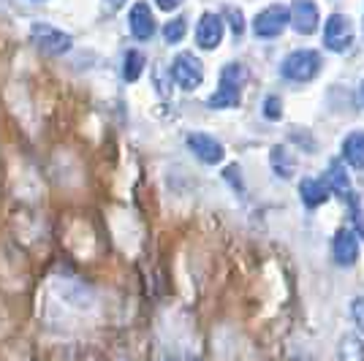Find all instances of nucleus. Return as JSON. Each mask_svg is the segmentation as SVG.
I'll list each match as a JSON object with an SVG mask.
<instances>
[{"label":"nucleus","instance_id":"9","mask_svg":"<svg viewBox=\"0 0 364 361\" xmlns=\"http://www.w3.org/2000/svg\"><path fill=\"white\" fill-rule=\"evenodd\" d=\"M188 147L191 152L196 155L198 161H204V163H220L223 161V144L213 139L210 134H191L188 136Z\"/></svg>","mask_w":364,"mask_h":361},{"label":"nucleus","instance_id":"23","mask_svg":"<svg viewBox=\"0 0 364 361\" xmlns=\"http://www.w3.org/2000/svg\"><path fill=\"white\" fill-rule=\"evenodd\" d=\"M109 6H112V9H122V6H125V3H128V0H107Z\"/></svg>","mask_w":364,"mask_h":361},{"label":"nucleus","instance_id":"24","mask_svg":"<svg viewBox=\"0 0 364 361\" xmlns=\"http://www.w3.org/2000/svg\"><path fill=\"white\" fill-rule=\"evenodd\" d=\"M362 92H364V85H362Z\"/></svg>","mask_w":364,"mask_h":361},{"label":"nucleus","instance_id":"18","mask_svg":"<svg viewBox=\"0 0 364 361\" xmlns=\"http://www.w3.org/2000/svg\"><path fill=\"white\" fill-rule=\"evenodd\" d=\"M185 33H188V22L177 16V19H171L164 25V38H166L168 44H180L182 38H185Z\"/></svg>","mask_w":364,"mask_h":361},{"label":"nucleus","instance_id":"7","mask_svg":"<svg viewBox=\"0 0 364 361\" xmlns=\"http://www.w3.org/2000/svg\"><path fill=\"white\" fill-rule=\"evenodd\" d=\"M289 22L302 36H313L318 31V6L313 0H294L289 9Z\"/></svg>","mask_w":364,"mask_h":361},{"label":"nucleus","instance_id":"20","mask_svg":"<svg viewBox=\"0 0 364 361\" xmlns=\"http://www.w3.org/2000/svg\"><path fill=\"white\" fill-rule=\"evenodd\" d=\"M350 316H353V320H356L359 331L364 334V296L353 299V304H350Z\"/></svg>","mask_w":364,"mask_h":361},{"label":"nucleus","instance_id":"4","mask_svg":"<svg viewBox=\"0 0 364 361\" xmlns=\"http://www.w3.org/2000/svg\"><path fill=\"white\" fill-rule=\"evenodd\" d=\"M171 76H174V82L180 85L182 90H196L198 85L204 82V68H201V63H198L196 55L182 52V55L174 58Z\"/></svg>","mask_w":364,"mask_h":361},{"label":"nucleus","instance_id":"3","mask_svg":"<svg viewBox=\"0 0 364 361\" xmlns=\"http://www.w3.org/2000/svg\"><path fill=\"white\" fill-rule=\"evenodd\" d=\"M31 36H33V41H36V46H38L44 55H55V58L71 52V46H74V38H71L68 33L58 31V28H52V25H46V22H36L31 28Z\"/></svg>","mask_w":364,"mask_h":361},{"label":"nucleus","instance_id":"16","mask_svg":"<svg viewBox=\"0 0 364 361\" xmlns=\"http://www.w3.org/2000/svg\"><path fill=\"white\" fill-rule=\"evenodd\" d=\"M144 71V55L139 49H128L125 52V65H122V76L125 82H136L139 76Z\"/></svg>","mask_w":364,"mask_h":361},{"label":"nucleus","instance_id":"10","mask_svg":"<svg viewBox=\"0 0 364 361\" xmlns=\"http://www.w3.org/2000/svg\"><path fill=\"white\" fill-rule=\"evenodd\" d=\"M220 38H223V22H220V16L210 14V11L201 14V19H198L196 25V44L210 52V49H218Z\"/></svg>","mask_w":364,"mask_h":361},{"label":"nucleus","instance_id":"13","mask_svg":"<svg viewBox=\"0 0 364 361\" xmlns=\"http://www.w3.org/2000/svg\"><path fill=\"white\" fill-rule=\"evenodd\" d=\"M299 193H302L304 207H310V210L321 207V204H323L326 198L332 196V190H329L326 180H313V177L302 180V185H299Z\"/></svg>","mask_w":364,"mask_h":361},{"label":"nucleus","instance_id":"11","mask_svg":"<svg viewBox=\"0 0 364 361\" xmlns=\"http://www.w3.org/2000/svg\"><path fill=\"white\" fill-rule=\"evenodd\" d=\"M128 28L134 33V38L139 41H147L152 38V33H155V19H152V11L150 6L144 3V0H139L131 6V14H128Z\"/></svg>","mask_w":364,"mask_h":361},{"label":"nucleus","instance_id":"12","mask_svg":"<svg viewBox=\"0 0 364 361\" xmlns=\"http://www.w3.org/2000/svg\"><path fill=\"white\" fill-rule=\"evenodd\" d=\"M326 185H329V190H334L337 196L343 198V201H348L353 210L359 212V201L353 198V190H350V182H348V174L343 171V166L337 163H329V171H326Z\"/></svg>","mask_w":364,"mask_h":361},{"label":"nucleus","instance_id":"5","mask_svg":"<svg viewBox=\"0 0 364 361\" xmlns=\"http://www.w3.org/2000/svg\"><path fill=\"white\" fill-rule=\"evenodd\" d=\"M289 25V9L286 6H269L253 19V31L258 38H277Z\"/></svg>","mask_w":364,"mask_h":361},{"label":"nucleus","instance_id":"22","mask_svg":"<svg viewBox=\"0 0 364 361\" xmlns=\"http://www.w3.org/2000/svg\"><path fill=\"white\" fill-rule=\"evenodd\" d=\"M155 6H158L161 11H174L177 6H182V0H155Z\"/></svg>","mask_w":364,"mask_h":361},{"label":"nucleus","instance_id":"15","mask_svg":"<svg viewBox=\"0 0 364 361\" xmlns=\"http://www.w3.org/2000/svg\"><path fill=\"white\" fill-rule=\"evenodd\" d=\"M340 361H364V343L356 334H346L340 340Z\"/></svg>","mask_w":364,"mask_h":361},{"label":"nucleus","instance_id":"17","mask_svg":"<svg viewBox=\"0 0 364 361\" xmlns=\"http://www.w3.org/2000/svg\"><path fill=\"white\" fill-rule=\"evenodd\" d=\"M272 166L280 177H291V174H294V168H296V161L286 152V147H274L272 150Z\"/></svg>","mask_w":364,"mask_h":361},{"label":"nucleus","instance_id":"19","mask_svg":"<svg viewBox=\"0 0 364 361\" xmlns=\"http://www.w3.org/2000/svg\"><path fill=\"white\" fill-rule=\"evenodd\" d=\"M264 114H267L269 120H280V117H283V104H280L277 95H269V98L264 101Z\"/></svg>","mask_w":364,"mask_h":361},{"label":"nucleus","instance_id":"1","mask_svg":"<svg viewBox=\"0 0 364 361\" xmlns=\"http://www.w3.org/2000/svg\"><path fill=\"white\" fill-rule=\"evenodd\" d=\"M242 79H245V71L240 63L226 65L223 74H220V85H218V90H215L213 98H210V106H213V109H234V106L240 104Z\"/></svg>","mask_w":364,"mask_h":361},{"label":"nucleus","instance_id":"2","mask_svg":"<svg viewBox=\"0 0 364 361\" xmlns=\"http://www.w3.org/2000/svg\"><path fill=\"white\" fill-rule=\"evenodd\" d=\"M283 76L291 82H310L313 76H318L321 71V55L316 49H299L291 52L289 58L283 60Z\"/></svg>","mask_w":364,"mask_h":361},{"label":"nucleus","instance_id":"6","mask_svg":"<svg viewBox=\"0 0 364 361\" xmlns=\"http://www.w3.org/2000/svg\"><path fill=\"white\" fill-rule=\"evenodd\" d=\"M353 41V25L346 14H332L326 19V31H323V44L332 52H346Z\"/></svg>","mask_w":364,"mask_h":361},{"label":"nucleus","instance_id":"21","mask_svg":"<svg viewBox=\"0 0 364 361\" xmlns=\"http://www.w3.org/2000/svg\"><path fill=\"white\" fill-rule=\"evenodd\" d=\"M226 14L231 16V25H234V33H242V14L237 9H226Z\"/></svg>","mask_w":364,"mask_h":361},{"label":"nucleus","instance_id":"14","mask_svg":"<svg viewBox=\"0 0 364 361\" xmlns=\"http://www.w3.org/2000/svg\"><path fill=\"white\" fill-rule=\"evenodd\" d=\"M343 155H346V161L348 166L353 168H364V134H350L346 141H343Z\"/></svg>","mask_w":364,"mask_h":361},{"label":"nucleus","instance_id":"8","mask_svg":"<svg viewBox=\"0 0 364 361\" xmlns=\"http://www.w3.org/2000/svg\"><path fill=\"white\" fill-rule=\"evenodd\" d=\"M332 258L340 266H350L359 261V239L350 228H340L332 242Z\"/></svg>","mask_w":364,"mask_h":361}]
</instances>
